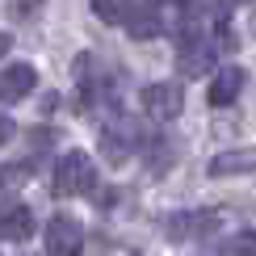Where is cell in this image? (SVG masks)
<instances>
[{
  "instance_id": "obj_1",
  "label": "cell",
  "mask_w": 256,
  "mask_h": 256,
  "mask_svg": "<svg viewBox=\"0 0 256 256\" xmlns=\"http://www.w3.org/2000/svg\"><path fill=\"white\" fill-rule=\"evenodd\" d=\"M97 185V168L84 152H68L55 168V194L59 198H76V194H88Z\"/></svg>"
},
{
  "instance_id": "obj_2",
  "label": "cell",
  "mask_w": 256,
  "mask_h": 256,
  "mask_svg": "<svg viewBox=\"0 0 256 256\" xmlns=\"http://www.w3.org/2000/svg\"><path fill=\"white\" fill-rule=\"evenodd\" d=\"M84 248V227L68 214H55L46 222V256H80Z\"/></svg>"
},
{
  "instance_id": "obj_3",
  "label": "cell",
  "mask_w": 256,
  "mask_h": 256,
  "mask_svg": "<svg viewBox=\"0 0 256 256\" xmlns=\"http://www.w3.org/2000/svg\"><path fill=\"white\" fill-rule=\"evenodd\" d=\"M143 110L152 118H176L185 110V92H180L176 80H160V84H147L143 88Z\"/></svg>"
},
{
  "instance_id": "obj_4",
  "label": "cell",
  "mask_w": 256,
  "mask_h": 256,
  "mask_svg": "<svg viewBox=\"0 0 256 256\" xmlns=\"http://www.w3.org/2000/svg\"><path fill=\"white\" fill-rule=\"evenodd\" d=\"M34 84H38V72H34V63H4V76H0V92H4V101L13 105L21 97H30L34 92Z\"/></svg>"
},
{
  "instance_id": "obj_5",
  "label": "cell",
  "mask_w": 256,
  "mask_h": 256,
  "mask_svg": "<svg viewBox=\"0 0 256 256\" xmlns=\"http://www.w3.org/2000/svg\"><path fill=\"white\" fill-rule=\"evenodd\" d=\"M256 172V147H231V152H218L210 160V176H244Z\"/></svg>"
},
{
  "instance_id": "obj_6",
  "label": "cell",
  "mask_w": 256,
  "mask_h": 256,
  "mask_svg": "<svg viewBox=\"0 0 256 256\" xmlns=\"http://www.w3.org/2000/svg\"><path fill=\"white\" fill-rule=\"evenodd\" d=\"M126 26H130V38L134 42H152V38L164 34V17H160L156 4H134V13H130Z\"/></svg>"
},
{
  "instance_id": "obj_7",
  "label": "cell",
  "mask_w": 256,
  "mask_h": 256,
  "mask_svg": "<svg viewBox=\"0 0 256 256\" xmlns=\"http://www.w3.org/2000/svg\"><path fill=\"white\" fill-rule=\"evenodd\" d=\"M218 227V218L214 214H172L164 222V231H168V240H185V236H206V231H214Z\"/></svg>"
},
{
  "instance_id": "obj_8",
  "label": "cell",
  "mask_w": 256,
  "mask_h": 256,
  "mask_svg": "<svg viewBox=\"0 0 256 256\" xmlns=\"http://www.w3.org/2000/svg\"><path fill=\"white\" fill-rule=\"evenodd\" d=\"M244 76H248L244 68H222L218 76L210 80V105H231L240 97V88H244Z\"/></svg>"
},
{
  "instance_id": "obj_9",
  "label": "cell",
  "mask_w": 256,
  "mask_h": 256,
  "mask_svg": "<svg viewBox=\"0 0 256 256\" xmlns=\"http://www.w3.org/2000/svg\"><path fill=\"white\" fill-rule=\"evenodd\" d=\"M0 236L8 244H21L34 236V214H30V206H8L4 218H0Z\"/></svg>"
},
{
  "instance_id": "obj_10",
  "label": "cell",
  "mask_w": 256,
  "mask_h": 256,
  "mask_svg": "<svg viewBox=\"0 0 256 256\" xmlns=\"http://www.w3.org/2000/svg\"><path fill=\"white\" fill-rule=\"evenodd\" d=\"M92 13H97L105 26H122V21H130V13H134V0H92Z\"/></svg>"
},
{
  "instance_id": "obj_11",
  "label": "cell",
  "mask_w": 256,
  "mask_h": 256,
  "mask_svg": "<svg viewBox=\"0 0 256 256\" xmlns=\"http://www.w3.org/2000/svg\"><path fill=\"white\" fill-rule=\"evenodd\" d=\"M206 68H210V50H206V46L180 50V72H189V76H194V72H206Z\"/></svg>"
},
{
  "instance_id": "obj_12",
  "label": "cell",
  "mask_w": 256,
  "mask_h": 256,
  "mask_svg": "<svg viewBox=\"0 0 256 256\" xmlns=\"http://www.w3.org/2000/svg\"><path fill=\"white\" fill-rule=\"evenodd\" d=\"M227 256H256V231H244L227 244Z\"/></svg>"
},
{
  "instance_id": "obj_13",
  "label": "cell",
  "mask_w": 256,
  "mask_h": 256,
  "mask_svg": "<svg viewBox=\"0 0 256 256\" xmlns=\"http://www.w3.org/2000/svg\"><path fill=\"white\" fill-rule=\"evenodd\" d=\"M176 164V147H156L152 156V172H160V168H172Z\"/></svg>"
},
{
  "instance_id": "obj_14",
  "label": "cell",
  "mask_w": 256,
  "mask_h": 256,
  "mask_svg": "<svg viewBox=\"0 0 256 256\" xmlns=\"http://www.w3.org/2000/svg\"><path fill=\"white\" fill-rule=\"evenodd\" d=\"M240 4H248V0H240Z\"/></svg>"
}]
</instances>
